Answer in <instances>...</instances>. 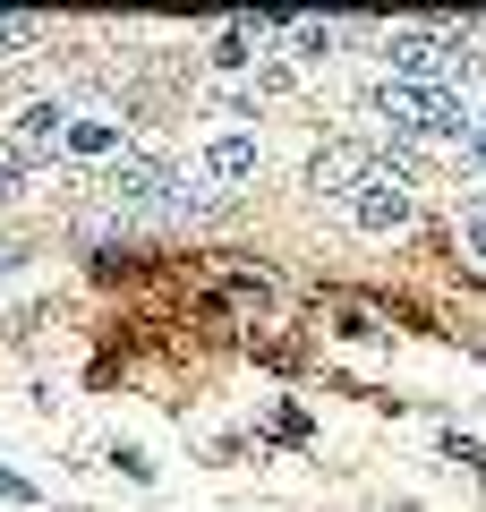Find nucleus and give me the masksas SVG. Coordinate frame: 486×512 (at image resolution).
<instances>
[{
    "label": "nucleus",
    "instance_id": "1",
    "mask_svg": "<svg viewBox=\"0 0 486 512\" xmlns=\"http://www.w3.org/2000/svg\"><path fill=\"white\" fill-rule=\"evenodd\" d=\"M111 205H120V214H197L205 188H188L162 154H120V171H111Z\"/></svg>",
    "mask_w": 486,
    "mask_h": 512
},
{
    "label": "nucleus",
    "instance_id": "2",
    "mask_svg": "<svg viewBox=\"0 0 486 512\" xmlns=\"http://www.w3.org/2000/svg\"><path fill=\"white\" fill-rule=\"evenodd\" d=\"M384 60L401 69V86H418V77H469V69H478L461 26H444V35H427V26H393V35H384Z\"/></svg>",
    "mask_w": 486,
    "mask_h": 512
},
{
    "label": "nucleus",
    "instance_id": "3",
    "mask_svg": "<svg viewBox=\"0 0 486 512\" xmlns=\"http://www.w3.org/2000/svg\"><path fill=\"white\" fill-rule=\"evenodd\" d=\"M367 111H384L393 128H427V137H478V120H469L444 86H376Z\"/></svg>",
    "mask_w": 486,
    "mask_h": 512
},
{
    "label": "nucleus",
    "instance_id": "4",
    "mask_svg": "<svg viewBox=\"0 0 486 512\" xmlns=\"http://www.w3.org/2000/svg\"><path fill=\"white\" fill-rule=\"evenodd\" d=\"M350 222H359V231H401V222H410V180H401V171L359 180L350 188Z\"/></svg>",
    "mask_w": 486,
    "mask_h": 512
},
{
    "label": "nucleus",
    "instance_id": "5",
    "mask_svg": "<svg viewBox=\"0 0 486 512\" xmlns=\"http://www.w3.org/2000/svg\"><path fill=\"white\" fill-rule=\"evenodd\" d=\"M359 180H376V154H359V146H324L316 154V197H350Z\"/></svg>",
    "mask_w": 486,
    "mask_h": 512
},
{
    "label": "nucleus",
    "instance_id": "6",
    "mask_svg": "<svg viewBox=\"0 0 486 512\" xmlns=\"http://www.w3.org/2000/svg\"><path fill=\"white\" fill-rule=\"evenodd\" d=\"M205 180H214V188L256 180V137H214V146H205Z\"/></svg>",
    "mask_w": 486,
    "mask_h": 512
},
{
    "label": "nucleus",
    "instance_id": "7",
    "mask_svg": "<svg viewBox=\"0 0 486 512\" xmlns=\"http://www.w3.org/2000/svg\"><path fill=\"white\" fill-rule=\"evenodd\" d=\"M60 146H69L77 163H103V154H120V128H111V120H69Z\"/></svg>",
    "mask_w": 486,
    "mask_h": 512
},
{
    "label": "nucleus",
    "instance_id": "8",
    "mask_svg": "<svg viewBox=\"0 0 486 512\" xmlns=\"http://www.w3.org/2000/svg\"><path fill=\"white\" fill-rule=\"evenodd\" d=\"M52 137H69V111H60V103H26L18 111V146L35 154V146H52Z\"/></svg>",
    "mask_w": 486,
    "mask_h": 512
},
{
    "label": "nucleus",
    "instance_id": "9",
    "mask_svg": "<svg viewBox=\"0 0 486 512\" xmlns=\"http://www.w3.org/2000/svg\"><path fill=\"white\" fill-rule=\"evenodd\" d=\"M333 35H342V26H290V52H299V60H324V52H333Z\"/></svg>",
    "mask_w": 486,
    "mask_h": 512
},
{
    "label": "nucleus",
    "instance_id": "10",
    "mask_svg": "<svg viewBox=\"0 0 486 512\" xmlns=\"http://www.w3.org/2000/svg\"><path fill=\"white\" fill-rule=\"evenodd\" d=\"M26 163H35V154H26V146H18V137H0V197H9V188H18V180H26Z\"/></svg>",
    "mask_w": 486,
    "mask_h": 512
},
{
    "label": "nucleus",
    "instance_id": "11",
    "mask_svg": "<svg viewBox=\"0 0 486 512\" xmlns=\"http://www.w3.org/2000/svg\"><path fill=\"white\" fill-rule=\"evenodd\" d=\"M0 495H9V504H43V487H26V478L9 470V461H0Z\"/></svg>",
    "mask_w": 486,
    "mask_h": 512
},
{
    "label": "nucleus",
    "instance_id": "12",
    "mask_svg": "<svg viewBox=\"0 0 486 512\" xmlns=\"http://www.w3.org/2000/svg\"><path fill=\"white\" fill-rule=\"evenodd\" d=\"M461 239H469V248L486 256V205H469V214H461Z\"/></svg>",
    "mask_w": 486,
    "mask_h": 512
},
{
    "label": "nucleus",
    "instance_id": "13",
    "mask_svg": "<svg viewBox=\"0 0 486 512\" xmlns=\"http://www.w3.org/2000/svg\"><path fill=\"white\" fill-rule=\"evenodd\" d=\"M469 154H478V171H486V128H478V137H469Z\"/></svg>",
    "mask_w": 486,
    "mask_h": 512
}]
</instances>
